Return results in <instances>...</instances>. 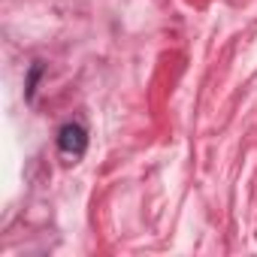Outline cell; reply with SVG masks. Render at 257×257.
Returning a JSON list of instances; mask_svg holds the SVG:
<instances>
[{
    "instance_id": "1",
    "label": "cell",
    "mask_w": 257,
    "mask_h": 257,
    "mask_svg": "<svg viewBox=\"0 0 257 257\" xmlns=\"http://www.w3.org/2000/svg\"><path fill=\"white\" fill-rule=\"evenodd\" d=\"M58 149L67 158H82L88 149V131L82 121H64L58 127Z\"/></svg>"
},
{
    "instance_id": "2",
    "label": "cell",
    "mask_w": 257,
    "mask_h": 257,
    "mask_svg": "<svg viewBox=\"0 0 257 257\" xmlns=\"http://www.w3.org/2000/svg\"><path fill=\"white\" fill-rule=\"evenodd\" d=\"M40 73H43V64L37 61V64L31 67V76H28V100H34V91H37V79H40Z\"/></svg>"
}]
</instances>
